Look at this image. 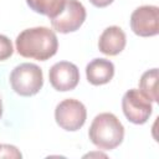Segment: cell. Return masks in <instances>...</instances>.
<instances>
[{
    "label": "cell",
    "mask_w": 159,
    "mask_h": 159,
    "mask_svg": "<svg viewBox=\"0 0 159 159\" xmlns=\"http://www.w3.org/2000/svg\"><path fill=\"white\" fill-rule=\"evenodd\" d=\"M122 109L129 122L144 124L153 112V106L152 101L140 89L132 88L127 91L122 98Z\"/></svg>",
    "instance_id": "obj_4"
},
{
    "label": "cell",
    "mask_w": 159,
    "mask_h": 159,
    "mask_svg": "<svg viewBox=\"0 0 159 159\" xmlns=\"http://www.w3.org/2000/svg\"><path fill=\"white\" fill-rule=\"evenodd\" d=\"M130 29L142 37L155 36L159 32V7L155 5H143L137 7L130 15Z\"/></svg>",
    "instance_id": "obj_7"
},
{
    "label": "cell",
    "mask_w": 159,
    "mask_h": 159,
    "mask_svg": "<svg viewBox=\"0 0 159 159\" xmlns=\"http://www.w3.org/2000/svg\"><path fill=\"white\" fill-rule=\"evenodd\" d=\"M87 118V111L82 102L67 98L60 102L55 109L56 123L65 130L76 132L83 127Z\"/></svg>",
    "instance_id": "obj_5"
},
{
    "label": "cell",
    "mask_w": 159,
    "mask_h": 159,
    "mask_svg": "<svg viewBox=\"0 0 159 159\" xmlns=\"http://www.w3.org/2000/svg\"><path fill=\"white\" fill-rule=\"evenodd\" d=\"M86 20V9L78 0H67L63 10L51 19L53 30L60 34H68L78 30Z\"/></svg>",
    "instance_id": "obj_6"
},
{
    "label": "cell",
    "mask_w": 159,
    "mask_h": 159,
    "mask_svg": "<svg viewBox=\"0 0 159 159\" xmlns=\"http://www.w3.org/2000/svg\"><path fill=\"white\" fill-rule=\"evenodd\" d=\"M48 78L51 86L56 91H72L80 82V71L75 63L68 61H60L50 68Z\"/></svg>",
    "instance_id": "obj_8"
},
{
    "label": "cell",
    "mask_w": 159,
    "mask_h": 159,
    "mask_svg": "<svg viewBox=\"0 0 159 159\" xmlns=\"http://www.w3.org/2000/svg\"><path fill=\"white\" fill-rule=\"evenodd\" d=\"M125 43L127 37L124 31L119 26H109L101 34L98 40V48L107 56H116L124 50Z\"/></svg>",
    "instance_id": "obj_9"
},
{
    "label": "cell",
    "mask_w": 159,
    "mask_h": 159,
    "mask_svg": "<svg viewBox=\"0 0 159 159\" xmlns=\"http://www.w3.org/2000/svg\"><path fill=\"white\" fill-rule=\"evenodd\" d=\"M88 137L102 150L117 148L124 138V127L113 113H99L91 123Z\"/></svg>",
    "instance_id": "obj_2"
},
{
    "label": "cell",
    "mask_w": 159,
    "mask_h": 159,
    "mask_svg": "<svg viewBox=\"0 0 159 159\" xmlns=\"http://www.w3.org/2000/svg\"><path fill=\"white\" fill-rule=\"evenodd\" d=\"M10 84L12 89L20 96H34L43 86L42 70L35 63H21L11 71Z\"/></svg>",
    "instance_id": "obj_3"
},
{
    "label": "cell",
    "mask_w": 159,
    "mask_h": 159,
    "mask_svg": "<svg viewBox=\"0 0 159 159\" xmlns=\"http://www.w3.org/2000/svg\"><path fill=\"white\" fill-rule=\"evenodd\" d=\"M89 2L92 5H94L96 7H106L109 4H112L113 0H89Z\"/></svg>",
    "instance_id": "obj_15"
},
{
    "label": "cell",
    "mask_w": 159,
    "mask_h": 159,
    "mask_svg": "<svg viewBox=\"0 0 159 159\" xmlns=\"http://www.w3.org/2000/svg\"><path fill=\"white\" fill-rule=\"evenodd\" d=\"M158 68L145 71L139 80V89L152 101L158 102Z\"/></svg>",
    "instance_id": "obj_12"
},
{
    "label": "cell",
    "mask_w": 159,
    "mask_h": 159,
    "mask_svg": "<svg viewBox=\"0 0 159 159\" xmlns=\"http://www.w3.org/2000/svg\"><path fill=\"white\" fill-rule=\"evenodd\" d=\"M66 1L67 0H26L31 10L50 17V20L61 14Z\"/></svg>",
    "instance_id": "obj_11"
},
{
    "label": "cell",
    "mask_w": 159,
    "mask_h": 159,
    "mask_svg": "<svg viewBox=\"0 0 159 159\" xmlns=\"http://www.w3.org/2000/svg\"><path fill=\"white\" fill-rule=\"evenodd\" d=\"M2 116V102H1V98H0V118Z\"/></svg>",
    "instance_id": "obj_16"
},
{
    "label": "cell",
    "mask_w": 159,
    "mask_h": 159,
    "mask_svg": "<svg viewBox=\"0 0 159 159\" xmlns=\"http://www.w3.org/2000/svg\"><path fill=\"white\" fill-rule=\"evenodd\" d=\"M21 153L16 147L9 144H0V158H21Z\"/></svg>",
    "instance_id": "obj_14"
},
{
    "label": "cell",
    "mask_w": 159,
    "mask_h": 159,
    "mask_svg": "<svg viewBox=\"0 0 159 159\" xmlns=\"http://www.w3.org/2000/svg\"><path fill=\"white\" fill-rule=\"evenodd\" d=\"M14 53L12 43L5 35H0V61H5Z\"/></svg>",
    "instance_id": "obj_13"
},
{
    "label": "cell",
    "mask_w": 159,
    "mask_h": 159,
    "mask_svg": "<svg viewBox=\"0 0 159 159\" xmlns=\"http://www.w3.org/2000/svg\"><path fill=\"white\" fill-rule=\"evenodd\" d=\"M114 76V65L106 58H94L86 66L87 81L93 86L108 83Z\"/></svg>",
    "instance_id": "obj_10"
},
{
    "label": "cell",
    "mask_w": 159,
    "mask_h": 159,
    "mask_svg": "<svg viewBox=\"0 0 159 159\" xmlns=\"http://www.w3.org/2000/svg\"><path fill=\"white\" fill-rule=\"evenodd\" d=\"M16 51L20 56L46 61L56 55L58 41L56 34L45 26L31 27L21 31L16 37Z\"/></svg>",
    "instance_id": "obj_1"
}]
</instances>
